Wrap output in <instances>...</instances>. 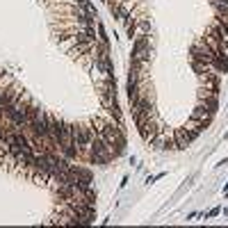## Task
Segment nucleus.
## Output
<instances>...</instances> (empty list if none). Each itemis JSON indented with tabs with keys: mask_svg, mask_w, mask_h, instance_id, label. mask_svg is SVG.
Returning <instances> with one entry per match:
<instances>
[{
	"mask_svg": "<svg viewBox=\"0 0 228 228\" xmlns=\"http://www.w3.org/2000/svg\"><path fill=\"white\" fill-rule=\"evenodd\" d=\"M219 210H221L219 205H217V207H212V210H210V212L205 214V219H207V217H217V214H219Z\"/></svg>",
	"mask_w": 228,
	"mask_h": 228,
	"instance_id": "f257e3e1",
	"label": "nucleus"
}]
</instances>
